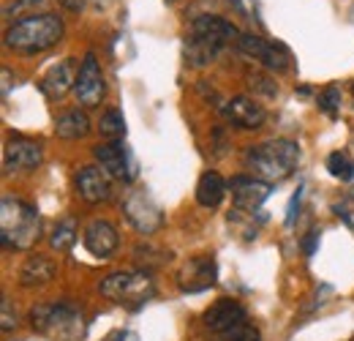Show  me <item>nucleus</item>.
I'll return each mask as SVG.
<instances>
[{
	"label": "nucleus",
	"mask_w": 354,
	"mask_h": 341,
	"mask_svg": "<svg viewBox=\"0 0 354 341\" xmlns=\"http://www.w3.org/2000/svg\"><path fill=\"white\" fill-rule=\"evenodd\" d=\"M33 3H36V6H39V3H41V0H17V3H14V6H8V11H19V8H25V6H33Z\"/></svg>",
	"instance_id": "nucleus-32"
},
{
	"label": "nucleus",
	"mask_w": 354,
	"mask_h": 341,
	"mask_svg": "<svg viewBox=\"0 0 354 341\" xmlns=\"http://www.w3.org/2000/svg\"><path fill=\"white\" fill-rule=\"evenodd\" d=\"M41 159H44L41 145L33 142V139H25V137H14L3 148V167H6V172L36 170L41 164Z\"/></svg>",
	"instance_id": "nucleus-12"
},
{
	"label": "nucleus",
	"mask_w": 354,
	"mask_h": 341,
	"mask_svg": "<svg viewBox=\"0 0 354 341\" xmlns=\"http://www.w3.org/2000/svg\"><path fill=\"white\" fill-rule=\"evenodd\" d=\"M74 93H77V101L82 107H98L104 93H106V82H104V71L95 60V55L88 52L80 71H77V85H74Z\"/></svg>",
	"instance_id": "nucleus-9"
},
{
	"label": "nucleus",
	"mask_w": 354,
	"mask_h": 341,
	"mask_svg": "<svg viewBox=\"0 0 354 341\" xmlns=\"http://www.w3.org/2000/svg\"><path fill=\"white\" fill-rule=\"evenodd\" d=\"M300 202H303V186L292 194V200H289V208H286V227H295V221H297V213H300Z\"/></svg>",
	"instance_id": "nucleus-29"
},
{
	"label": "nucleus",
	"mask_w": 354,
	"mask_h": 341,
	"mask_svg": "<svg viewBox=\"0 0 354 341\" xmlns=\"http://www.w3.org/2000/svg\"><path fill=\"white\" fill-rule=\"evenodd\" d=\"M316 243H319V232L313 229V232H308V238H306V243H303V249H306V254L308 256L316 254Z\"/></svg>",
	"instance_id": "nucleus-30"
},
{
	"label": "nucleus",
	"mask_w": 354,
	"mask_h": 341,
	"mask_svg": "<svg viewBox=\"0 0 354 341\" xmlns=\"http://www.w3.org/2000/svg\"><path fill=\"white\" fill-rule=\"evenodd\" d=\"M223 118L237 128H262L267 112L265 107L251 96H234L226 104H221Z\"/></svg>",
	"instance_id": "nucleus-13"
},
{
	"label": "nucleus",
	"mask_w": 354,
	"mask_h": 341,
	"mask_svg": "<svg viewBox=\"0 0 354 341\" xmlns=\"http://www.w3.org/2000/svg\"><path fill=\"white\" fill-rule=\"evenodd\" d=\"M98 131H101V137H106V139H120V137H126V118H123V112L120 110H106L104 115H101V121H98Z\"/></svg>",
	"instance_id": "nucleus-23"
},
{
	"label": "nucleus",
	"mask_w": 354,
	"mask_h": 341,
	"mask_svg": "<svg viewBox=\"0 0 354 341\" xmlns=\"http://www.w3.org/2000/svg\"><path fill=\"white\" fill-rule=\"evenodd\" d=\"M237 49L254 60H259L270 71H286L292 66V52L281 42H267L262 36L254 33H240L237 39Z\"/></svg>",
	"instance_id": "nucleus-7"
},
{
	"label": "nucleus",
	"mask_w": 354,
	"mask_h": 341,
	"mask_svg": "<svg viewBox=\"0 0 354 341\" xmlns=\"http://www.w3.org/2000/svg\"><path fill=\"white\" fill-rule=\"evenodd\" d=\"M98 292L115 303H136L139 306L156 295V284L142 270H118V273H109L106 279H101Z\"/></svg>",
	"instance_id": "nucleus-6"
},
{
	"label": "nucleus",
	"mask_w": 354,
	"mask_h": 341,
	"mask_svg": "<svg viewBox=\"0 0 354 341\" xmlns=\"http://www.w3.org/2000/svg\"><path fill=\"white\" fill-rule=\"evenodd\" d=\"M93 156H95V161H98V167L106 172L109 177H115V180H133V161H131V153H129V148L120 142V139H109V142H104V145H95L93 148Z\"/></svg>",
	"instance_id": "nucleus-10"
},
{
	"label": "nucleus",
	"mask_w": 354,
	"mask_h": 341,
	"mask_svg": "<svg viewBox=\"0 0 354 341\" xmlns=\"http://www.w3.org/2000/svg\"><path fill=\"white\" fill-rule=\"evenodd\" d=\"M41 238V218L39 211L22 200L3 197L0 205V241L6 249L28 252Z\"/></svg>",
	"instance_id": "nucleus-4"
},
{
	"label": "nucleus",
	"mask_w": 354,
	"mask_h": 341,
	"mask_svg": "<svg viewBox=\"0 0 354 341\" xmlns=\"http://www.w3.org/2000/svg\"><path fill=\"white\" fill-rule=\"evenodd\" d=\"M57 3H60L63 8H68V11H82L88 0H57Z\"/></svg>",
	"instance_id": "nucleus-31"
},
{
	"label": "nucleus",
	"mask_w": 354,
	"mask_h": 341,
	"mask_svg": "<svg viewBox=\"0 0 354 341\" xmlns=\"http://www.w3.org/2000/svg\"><path fill=\"white\" fill-rule=\"evenodd\" d=\"M49 243H52L55 252H71V246L77 243V221H74V218H63V221L55 227Z\"/></svg>",
	"instance_id": "nucleus-22"
},
{
	"label": "nucleus",
	"mask_w": 354,
	"mask_h": 341,
	"mask_svg": "<svg viewBox=\"0 0 354 341\" xmlns=\"http://www.w3.org/2000/svg\"><path fill=\"white\" fill-rule=\"evenodd\" d=\"M57 265L44 254H30L19 268V284L22 287H44L55 279Z\"/></svg>",
	"instance_id": "nucleus-19"
},
{
	"label": "nucleus",
	"mask_w": 354,
	"mask_h": 341,
	"mask_svg": "<svg viewBox=\"0 0 354 341\" xmlns=\"http://www.w3.org/2000/svg\"><path fill=\"white\" fill-rule=\"evenodd\" d=\"M82 243H85V249H88L93 256L106 259V256H112L115 252H118V246H120V235H118V229H115L109 221H104V218H93L88 227H85Z\"/></svg>",
	"instance_id": "nucleus-15"
},
{
	"label": "nucleus",
	"mask_w": 354,
	"mask_h": 341,
	"mask_svg": "<svg viewBox=\"0 0 354 341\" xmlns=\"http://www.w3.org/2000/svg\"><path fill=\"white\" fill-rule=\"evenodd\" d=\"M205 328L207 331H213V333H218L223 336L226 331H232L234 325H240V322H245L248 320V314H245V308L237 303V300L232 298H221L216 300L207 311H205Z\"/></svg>",
	"instance_id": "nucleus-16"
},
{
	"label": "nucleus",
	"mask_w": 354,
	"mask_h": 341,
	"mask_svg": "<svg viewBox=\"0 0 354 341\" xmlns=\"http://www.w3.org/2000/svg\"><path fill=\"white\" fill-rule=\"evenodd\" d=\"M177 284L183 292H202L216 284V259L213 256H194L183 265Z\"/></svg>",
	"instance_id": "nucleus-14"
},
{
	"label": "nucleus",
	"mask_w": 354,
	"mask_h": 341,
	"mask_svg": "<svg viewBox=\"0 0 354 341\" xmlns=\"http://www.w3.org/2000/svg\"><path fill=\"white\" fill-rule=\"evenodd\" d=\"M226 191H229V183L218 172H205L196 183V202L202 208H218L223 197H226Z\"/></svg>",
	"instance_id": "nucleus-20"
},
{
	"label": "nucleus",
	"mask_w": 354,
	"mask_h": 341,
	"mask_svg": "<svg viewBox=\"0 0 354 341\" xmlns=\"http://www.w3.org/2000/svg\"><path fill=\"white\" fill-rule=\"evenodd\" d=\"M77 85V74H74V58H66L55 66H49V71L41 80V90L46 98H63L71 87Z\"/></svg>",
	"instance_id": "nucleus-18"
},
{
	"label": "nucleus",
	"mask_w": 354,
	"mask_h": 341,
	"mask_svg": "<svg viewBox=\"0 0 354 341\" xmlns=\"http://www.w3.org/2000/svg\"><path fill=\"white\" fill-rule=\"evenodd\" d=\"M234 8H237V14H245V6H243V0H229Z\"/></svg>",
	"instance_id": "nucleus-33"
},
{
	"label": "nucleus",
	"mask_w": 354,
	"mask_h": 341,
	"mask_svg": "<svg viewBox=\"0 0 354 341\" xmlns=\"http://www.w3.org/2000/svg\"><path fill=\"white\" fill-rule=\"evenodd\" d=\"M74 183H77V194H80L85 202H90V205L106 202V200H109V194H112L109 175L101 170V167H95V164L82 167V170L77 172Z\"/></svg>",
	"instance_id": "nucleus-17"
},
{
	"label": "nucleus",
	"mask_w": 354,
	"mask_h": 341,
	"mask_svg": "<svg viewBox=\"0 0 354 341\" xmlns=\"http://www.w3.org/2000/svg\"><path fill=\"white\" fill-rule=\"evenodd\" d=\"M245 170L254 177L275 183V180H286L300 164V148L292 139H270V142H259L251 145L243 156Z\"/></svg>",
	"instance_id": "nucleus-2"
},
{
	"label": "nucleus",
	"mask_w": 354,
	"mask_h": 341,
	"mask_svg": "<svg viewBox=\"0 0 354 341\" xmlns=\"http://www.w3.org/2000/svg\"><path fill=\"white\" fill-rule=\"evenodd\" d=\"M30 328L52 341H77L82 333V314L77 306L60 303H39L28 314Z\"/></svg>",
	"instance_id": "nucleus-5"
},
{
	"label": "nucleus",
	"mask_w": 354,
	"mask_h": 341,
	"mask_svg": "<svg viewBox=\"0 0 354 341\" xmlns=\"http://www.w3.org/2000/svg\"><path fill=\"white\" fill-rule=\"evenodd\" d=\"M123 213L129 218V224H131L136 232H142V235H153V232H158L161 224H164L161 208H158L156 200H153L147 191H142V189L129 191V197H126V202H123Z\"/></svg>",
	"instance_id": "nucleus-8"
},
{
	"label": "nucleus",
	"mask_w": 354,
	"mask_h": 341,
	"mask_svg": "<svg viewBox=\"0 0 354 341\" xmlns=\"http://www.w3.org/2000/svg\"><path fill=\"white\" fill-rule=\"evenodd\" d=\"M66 28L57 14H28L6 30V46L22 55H39L63 39Z\"/></svg>",
	"instance_id": "nucleus-3"
},
{
	"label": "nucleus",
	"mask_w": 354,
	"mask_h": 341,
	"mask_svg": "<svg viewBox=\"0 0 354 341\" xmlns=\"http://www.w3.org/2000/svg\"><path fill=\"white\" fill-rule=\"evenodd\" d=\"M319 107H322L330 118H335V115H338V107H341V90H338V87H327V90L319 96Z\"/></svg>",
	"instance_id": "nucleus-26"
},
{
	"label": "nucleus",
	"mask_w": 354,
	"mask_h": 341,
	"mask_svg": "<svg viewBox=\"0 0 354 341\" xmlns=\"http://www.w3.org/2000/svg\"><path fill=\"white\" fill-rule=\"evenodd\" d=\"M240 30L223 17H196L185 36V60L196 69L210 66L226 44H237Z\"/></svg>",
	"instance_id": "nucleus-1"
},
{
	"label": "nucleus",
	"mask_w": 354,
	"mask_h": 341,
	"mask_svg": "<svg viewBox=\"0 0 354 341\" xmlns=\"http://www.w3.org/2000/svg\"><path fill=\"white\" fill-rule=\"evenodd\" d=\"M229 191H232V202L237 211H245V213H254L262 208L272 186L267 180H259V177H248V175H237L229 180Z\"/></svg>",
	"instance_id": "nucleus-11"
},
{
	"label": "nucleus",
	"mask_w": 354,
	"mask_h": 341,
	"mask_svg": "<svg viewBox=\"0 0 354 341\" xmlns=\"http://www.w3.org/2000/svg\"><path fill=\"white\" fill-rule=\"evenodd\" d=\"M223 341H262V336H259V331L245 320V322H240V325H234L232 331H226L221 336Z\"/></svg>",
	"instance_id": "nucleus-25"
},
{
	"label": "nucleus",
	"mask_w": 354,
	"mask_h": 341,
	"mask_svg": "<svg viewBox=\"0 0 354 341\" xmlns=\"http://www.w3.org/2000/svg\"><path fill=\"white\" fill-rule=\"evenodd\" d=\"M327 170L333 177H338V180H352L354 177V161L346 156V153H330L327 156Z\"/></svg>",
	"instance_id": "nucleus-24"
},
{
	"label": "nucleus",
	"mask_w": 354,
	"mask_h": 341,
	"mask_svg": "<svg viewBox=\"0 0 354 341\" xmlns=\"http://www.w3.org/2000/svg\"><path fill=\"white\" fill-rule=\"evenodd\" d=\"M248 85L254 87V90H262L267 98H272V96H278V85L265 77V74H257V71H248Z\"/></svg>",
	"instance_id": "nucleus-27"
},
{
	"label": "nucleus",
	"mask_w": 354,
	"mask_h": 341,
	"mask_svg": "<svg viewBox=\"0 0 354 341\" xmlns=\"http://www.w3.org/2000/svg\"><path fill=\"white\" fill-rule=\"evenodd\" d=\"M55 134L60 139H82L90 134V118L80 110H71V112H63L57 121H55Z\"/></svg>",
	"instance_id": "nucleus-21"
},
{
	"label": "nucleus",
	"mask_w": 354,
	"mask_h": 341,
	"mask_svg": "<svg viewBox=\"0 0 354 341\" xmlns=\"http://www.w3.org/2000/svg\"><path fill=\"white\" fill-rule=\"evenodd\" d=\"M112 341H123V333H118V336H115Z\"/></svg>",
	"instance_id": "nucleus-34"
},
{
	"label": "nucleus",
	"mask_w": 354,
	"mask_h": 341,
	"mask_svg": "<svg viewBox=\"0 0 354 341\" xmlns=\"http://www.w3.org/2000/svg\"><path fill=\"white\" fill-rule=\"evenodd\" d=\"M0 328H3L6 333L17 328V311L11 308V300L8 298H3V303H0Z\"/></svg>",
	"instance_id": "nucleus-28"
}]
</instances>
